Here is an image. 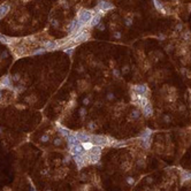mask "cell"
<instances>
[{"label": "cell", "mask_w": 191, "mask_h": 191, "mask_svg": "<svg viewBox=\"0 0 191 191\" xmlns=\"http://www.w3.org/2000/svg\"><path fill=\"white\" fill-rule=\"evenodd\" d=\"M125 182L129 185H134L135 184V178L131 177V176H128V177H125Z\"/></svg>", "instance_id": "603a6c76"}, {"label": "cell", "mask_w": 191, "mask_h": 191, "mask_svg": "<svg viewBox=\"0 0 191 191\" xmlns=\"http://www.w3.org/2000/svg\"><path fill=\"white\" fill-rule=\"evenodd\" d=\"M150 140H151L150 138L142 139V143H140V145H142L144 149H149V147H150V145H151V142H150Z\"/></svg>", "instance_id": "ffe728a7"}, {"label": "cell", "mask_w": 191, "mask_h": 191, "mask_svg": "<svg viewBox=\"0 0 191 191\" xmlns=\"http://www.w3.org/2000/svg\"><path fill=\"white\" fill-rule=\"evenodd\" d=\"M127 72H129V67L128 66L123 67V69H122V74H127Z\"/></svg>", "instance_id": "ab89813d"}, {"label": "cell", "mask_w": 191, "mask_h": 191, "mask_svg": "<svg viewBox=\"0 0 191 191\" xmlns=\"http://www.w3.org/2000/svg\"><path fill=\"white\" fill-rule=\"evenodd\" d=\"M132 24V20L131 19H125V26H130Z\"/></svg>", "instance_id": "e575fe53"}, {"label": "cell", "mask_w": 191, "mask_h": 191, "mask_svg": "<svg viewBox=\"0 0 191 191\" xmlns=\"http://www.w3.org/2000/svg\"><path fill=\"white\" fill-rule=\"evenodd\" d=\"M51 26H52L53 28H58V26H59V21L55 20V19H52V20H51Z\"/></svg>", "instance_id": "4316f807"}, {"label": "cell", "mask_w": 191, "mask_h": 191, "mask_svg": "<svg viewBox=\"0 0 191 191\" xmlns=\"http://www.w3.org/2000/svg\"><path fill=\"white\" fill-rule=\"evenodd\" d=\"M104 13V12H107V10H111V9H113L114 8V5H113L112 2H109V1H105V0H100L98 2V6H97Z\"/></svg>", "instance_id": "277c9868"}, {"label": "cell", "mask_w": 191, "mask_h": 191, "mask_svg": "<svg viewBox=\"0 0 191 191\" xmlns=\"http://www.w3.org/2000/svg\"><path fill=\"white\" fill-rule=\"evenodd\" d=\"M58 130H59V132H60V135L61 136H63V137H68L72 132L69 131L68 129H66V128H63V127H60V125H58Z\"/></svg>", "instance_id": "5bb4252c"}, {"label": "cell", "mask_w": 191, "mask_h": 191, "mask_svg": "<svg viewBox=\"0 0 191 191\" xmlns=\"http://www.w3.org/2000/svg\"><path fill=\"white\" fill-rule=\"evenodd\" d=\"M96 28H98L99 30H105V26H104V24H103L101 22H100V23H99V24L96 26Z\"/></svg>", "instance_id": "f35d334b"}, {"label": "cell", "mask_w": 191, "mask_h": 191, "mask_svg": "<svg viewBox=\"0 0 191 191\" xmlns=\"http://www.w3.org/2000/svg\"><path fill=\"white\" fill-rule=\"evenodd\" d=\"M173 50V45H167L166 46V51H171Z\"/></svg>", "instance_id": "7bdbcfd3"}, {"label": "cell", "mask_w": 191, "mask_h": 191, "mask_svg": "<svg viewBox=\"0 0 191 191\" xmlns=\"http://www.w3.org/2000/svg\"><path fill=\"white\" fill-rule=\"evenodd\" d=\"M9 9H10V7H9V5H7V4L0 5V19H2L4 16H6L7 13L9 12Z\"/></svg>", "instance_id": "8fae6325"}, {"label": "cell", "mask_w": 191, "mask_h": 191, "mask_svg": "<svg viewBox=\"0 0 191 191\" xmlns=\"http://www.w3.org/2000/svg\"><path fill=\"white\" fill-rule=\"evenodd\" d=\"M69 150H70V153H72V155L79 154V153H82V152L84 151L83 147H82V145H81V143L75 144V145H70V146H69Z\"/></svg>", "instance_id": "8992f818"}, {"label": "cell", "mask_w": 191, "mask_h": 191, "mask_svg": "<svg viewBox=\"0 0 191 191\" xmlns=\"http://www.w3.org/2000/svg\"><path fill=\"white\" fill-rule=\"evenodd\" d=\"M65 52L69 55V57H72V52H74V47H67L66 50H65Z\"/></svg>", "instance_id": "83f0119b"}, {"label": "cell", "mask_w": 191, "mask_h": 191, "mask_svg": "<svg viewBox=\"0 0 191 191\" xmlns=\"http://www.w3.org/2000/svg\"><path fill=\"white\" fill-rule=\"evenodd\" d=\"M45 191H52V189H46Z\"/></svg>", "instance_id": "f907efd6"}, {"label": "cell", "mask_w": 191, "mask_h": 191, "mask_svg": "<svg viewBox=\"0 0 191 191\" xmlns=\"http://www.w3.org/2000/svg\"><path fill=\"white\" fill-rule=\"evenodd\" d=\"M20 79H21V75L19 74V72L14 74V75H13V77H12V81H13V82H19Z\"/></svg>", "instance_id": "d4e9b609"}, {"label": "cell", "mask_w": 191, "mask_h": 191, "mask_svg": "<svg viewBox=\"0 0 191 191\" xmlns=\"http://www.w3.org/2000/svg\"><path fill=\"white\" fill-rule=\"evenodd\" d=\"M132 91L137 94H140V96H144L145 93L147 92V86L145 84H138V85H134L132 86Z\"/></svg>", "instance_id": "5b68a950"}, {"label": "cell", "mask_w": 191, "mask_h": 191, "mask_svg": "<svg viewBox=\"0 0 191 191\" xmlns=\"http://www.w3.org/2000/svg\"><path fill=\"white\" fill-rule=\"evenodd\" d=\"M122 37V35H121V32L120 31H116V32H114V38H118V39H120Z\"/></svg>", "instance_id": "d590c367"}, {"label": "cell", "mask_w": 191, "mask_h": 191, "mask_svg": "<svg viewBox=\"0 0 191 191\" xmlns=\"http://www.w3.org/2000/svg\"><path fill=\"white\" fill-rule=\"evenodd\" d=\"M69 162H70V157L66 155V157L63 158V164H69Z\"/></svg>", "instance_id": "74e56055"}, {"label": "cell", "mask_w": 191, "mask_h": 191, "mask_svg": "<svg viewBox=\"0 0 191 191\" xmlns=\"http://www.w3.org/2000/svg\"><path fill=\"white\" fill-rule=\"evenodd\" d=\"M182 29H183V24H182V23H178L177 26H175V30H176V31H182Z\"/></svg>", "instance_id": "4dcf8cb0"}, {"label": "cell", "mask_w": 191, "mask_h": 191, "mask_svg": "<svg viewBox=\"0 0 191 191\" xmlns=\"http://www.w3.org/2000/svg\"><path fill=\"white\" fill-rule=\"evenodd\" d=\"M90 38V32L89 30H82L81 32L74 38V43L75 44H79V43H83V41H86V40Z\"/></svg>", "instance_id": "7a4b0ae2"}, {"label": "cell", "mask_w": 191, "mask_h": 191, "mask_svg": "<svg viewBox=\"0 0 191 191\" xmlns=\"http://www.w3.org/2000/svg\"><path fill=\"white\" fill-rule=\"evenodd\" d=\"M101 15H103L101 13H94V15H93L92 19H91V22H90V26H91V28H94V26H97L99 23H100Z\"/></svg>", "instance_id": "52a82bcc"}, {"label": "cell", "mask_w": 191, "mask_h": 191, "mask_svg": "<svg viewBox=\"0 0 191 191\" xmlns=\"http://www.w3.org/2000/svg\"><path fill=\"white\" fill-rule=\"evenodd\" d=\"M39 142H40V143H47V142H50V136H48L47 134L43 135V136H40Z\"/></svg>", "instance_id": "44dd1931"}, {"label": "cell", "mask_w": 191, "mask_h": 191, "mask_svg": "<svg viewBox=\"0 0 191 191\" xmlns=\"http://www.w3.org/2000/svg\"><path fill=\"white\" fill-rule=\"evenodd\" d=\"M146 182H147V183H153V178H152V177H147Z\"/></svg>", "instance_id": "ee69618b"}, {"label": "cell", "mask_w": 191, "mask_h": 191, "mask_svg": "<svg viewBox=\"0 0 191 191\" xmlns=\"http://www.w3.org/2000/svg\"><path fill=\"white\" fill-rule=\"evenodd\" d=\"M159 38H160V39H165V36H164V35H160Z\"/></svg>", "instance_id": "bcb514c9"}, {"label": "cell", "mask_w": 191, "mask_h": 191, "mask_svg": "<svg viewBox=\"0 0 191 191\" xmlns=\"http://www.w3.org/2000/svg\"><path fill=\"white\" fill-rule=\"evenodd\" d=\"M113 75H114L115 77H120V72H119V69L114 68V70H113Z\"/></svg>", "instance_id": "1f68e13d"}, {"label": "cell", "mask_w": 191, "mask_h": 191, "mask_svg": "<svg viewBox=\"0 0 191 191\" xmlns=\"http://www.w3.org/2000/svg\"><path fill=\"white\" fill-rule=\"evenodd\" d=\"M88 128H89L90 130H94V129H96V123H94V122H89V123H88Z\"/></svg>", "instance_id": "f1b7e54d"}, {"label": "cell", "mask_w": 191, "mask_h": 191, "mask_svg": "<svg viewBox=\"0 0 191 191\" xmlns=\"http://www.w3.org/2000/svg\"><path fill=\"white\" fill-rule=\"evenodd\" d=\"M92 16H93L92 10H89V9H81V10L78 12V14H77V17H76V19H77L78 22H81L82 24L86 26V24H90Z\"/></svg>", "instance_id": "6da1fadb"}, {"label": "cell", "mask_w": 191, "mask_h": 191, "mask_svg": "<svg viewBox=\"0 0 191 191\" xmlns=\"http://www.w3.org/2000/svg\"><path fill=\"white\" fill-rule=\"evenodd\" d=\"M181 178H182V183H184L185 181H190L191 180V173L182 171V173H181Z\"/></svg>", "instance_id": "e0dca14e"}, {"label": "cell", "mask_w": 191, "mask_h": 191, "mask_svg": "<svg viewBox=\"0 0 191 191\" xmlns=\"http://www.w3.org/2000/svg\"><path fill=\"white\" fill-rule=\"evenodd\" d=\"M143 114H144L145 118H150V116H152V114H153V107H152L151 103L146 104V105L143 107Z\"/></svg>", "instance_id": "ba28073f"}, {"label": "cell", "mask_w": 191, "mask_h": 191, "mask_svg": "<svg viewBox=\"0 0 191 191\" xmlns=\"http://www.w3.org/2000/svg\"><path fill=\"white\" fill-rule=\"evenodd\" d=\"M46 51L47 50L45 48V47H39V48H37L36 51H33L31 54H32V55H39V54H44Z\"/></svg>", "instance_id": "d6986e66"}, {"label": "cell", "mask_w": 191, "mask_h": 191, "mask_svg": "<svg viewBox=\"0 0 191 191\" xmlns=\"http://www.w3.org/2000/svg\"><path fill=\"white\" fill-rule=\"evenodd\" d=\"M2 98V91H1V89H0V99Z\"/></svg>", "instance_id": "681fc988"}, {"label": "cell", "mask_w": 191, "mask_h": 191, "mask_svg": "<svg viewBox=\"0 0 191 191\" xmlns=\"http://www.w3.org/2000/svg\"><path fill=\"white\" fill-rule=\"evenodd\" d=\"M2 132H4V129H2V128H1V127H0V135H1V134H2Z\"/></svg>", "instance_id": "c3c4849f"}, {"label": "cell", "mask_w": 191, "mask_h": 191, "mask_svg": "<svg viewBox=\"0 0 191 191\" xmlns=\"http://www.w3.org/2000/svg\"><path fill=\"white\" fill-rule=\"evenodd\" d=\"M24 90V88H22V86H19V88H14V91L15 92H22Z\"/></svg>", "instance_id": "8d00e7d4"}, {"label": "cell", "mask_w": 191, "mask_h": 191, "mask_svg": "<svg viewBox=\"0 0 191 191\" xmlns=\"http://www.w3.org/2000/svg\"><path fill=\"white\" fill-rule=\"evenodd\" d=\"M164 121H165L166 123H169V122H170V116H169V115H167V114L164 115Z\"/></svg>", "instance_id": "836d02e7"}, {"label": "cell", "mask_w": 191, "mask_h": 191, "mask_svg": "<svg viewBox=\"0 0 191 191\" xmlns=\"http://www.w3.org/2000/svg\"><path fill=\"white\" fill-rule=\"evenodd\" d=\"M67 143H68V146H70V145L78 144V143H81V142H79L78 138L76 137L75 134H70V135L67 137Z\"/></svg>", "instance_id": "30bf717a"}, {"label": "cell", "mask_w": 191, "mask_h": 191, "mask_svg": "<svg viewBox=\"0 0 191 191\" xmlns=\"http://www.w3.org/2000/svg\"><path fill=\"white\" fill-rule=\"evenodd\" d=\"M81 145H82V147H83L84 151H89V150H91L93 146H94V144H93L92 142H82Z\"/></svg>", "instance_id": "9a60e30c"}, {"label": "cell", "mask_w": 191, "mask_h": 191, "mask_svg": "<svg viewBox=\"0 0 191 191\" xmlns=\"http://www.w3.org/2000/svg\"><path fill=\"white\" fill-rule=\"evenodd\" d=\"M4 191H12V189L8 188V186H6V188H4Z\"/></svg>", "instance_id": "f6af8a7d"}, {"label": "cell", "mask_w": 191, "mask_h": 191, "mask_svg": "<svg viewBox=\"0 0 191 191\" xmlns=\"http://www.w3.org/2000/svg\"><path fill=\"white\" fill-rule=\"evenodd\" d=\"M76 26H77V19L72 20V22L68 24V26H67V31H68V33H72V32H74V30L76 29Z\"/></svg>", "instance_id": "7c38bea8"}, {"label": "cell", "mask_w": 191, "mask_h": 191, "mask_svg": "<svg viewBox=\"0 0 191 191\" xmlns=\"http://www.w3.org/2000/svg\"><path fill=\"white\" fill-rule=\"evenodd\" d=\"M1 88L8 89V90H14V86H12V77L9 75H6L0 79V89Z\"/></svg>", "instance_id": "3957f363"}, {"label": "cell", "mask_w": 191, "mask_h": 191, "mask_svg": "<svg viewBox=\"0 0 191 191\" xmlns=\"http://www.w3.org/2000/svg\"><path fill=\"white\" fill-rule=\"evenodd\" d=\"M0 41H1V43H4V44H6V45H12L13 39H12V38H9V37H6V36L0 35Z\"/></svg>", "instance_id": "2e32d148"}, {"label": "cell", "mask_w": 191, "mask_h": 191, "mask_svg": "<svg viewBox=\"0 0 191 191\" xmlns=\"http://www.w3.org/2000/svg\"><path fill=\"white\" fill-rule=\"evenodd\" d=\"M79 114H81V116H82V118H84V116H85V114H86V109L84 108V107L79 109Z\"/></svg>", "instance_id": "f546056e"}, {"label": "cell", "mask_w": 191, "mask_h": 191, "mask_svg": "<svg viewBox=\"0 0 191 191\" xmlns=\"http://www.w3.org/2000/svg\"><path fill=\"white\" fill-rule=\"evenodd\" d=\"M107 99H108V100H113V99H114V94H113V93H108V94H107Z\"/></svg>", "instance_id": "60d3db41"}, {"label": "cell", "mask_w": 191, "mask_h": 191, "mask_svg": "<svg viewBox=\"0 0 191 191\" xmlns=\"http://www.w3.org/2000/svg\"><path fill=\"white\" fill-rule=\"evenodd\" d=\"M83 104H84V105H89V104H90V98L84 99V100H83Z\"/></svg>", "instance_id": "b9f144b4"}, {"label": "cell", "mask_w": 191, "mask_h": 191, "mask_svg": "<svg viewBox=\"0 0 191 191\" xmlns=\"http://www.w3.org/2000/svg\"><path fill=\"white\" fill-rule=\"evenodd\" d=\"M153 2H154V6L157 8V10L161 12L162 14H166V9L164 8V5H162V2L160 0H153Z\"/></svg>", "instance_id": "4fadbf2b"}, {"label": "cell", "mask_w": 191, "mask_h": 191, "mask_svg": "<svg viewBox=\"0 0 191 191\" xmlns=\"http://www.w3.org/2000/svg\"><path fill=\"white\" fill-rule=\"evenodd\" d=\"M139 115H140V112L136 109V111H134V112L131 113V119H132V120L138 119V118H139Z\"/></svg>", "instance_id": "7402d4cb"}, {"label": "cell", "mask_w": 191, "mask_h": 191, "mask_svg": "<svg viewBox=\"0 0 191 191\" xmlns=\"http://www.w3.org/2000/svg\"><path fill=\"white\" fill-rule=\"evenodd\" d=\"M184 37H185V38H189V37H190V33H185Z\"/></svg>", "instance_id": "7dc6e473"}, {"label": "cell", "mask_w": 191, "mask_h": 191, "mask_svg": "<svg viewBox=\"0 0 191 191\" xmlns=\"http://www.w3.org/2000/svg\"><path fill=\"white\" fill-rule=\"evenodd\" d=\"M151 135H152V131L150 130V129H146L142 135H140V138L142 139H146V138H150L151 137Z\"/></svg>", "instance_id": "ac0fdd59"}, {"label": "cell", "mask_w": 191, "mask_h": 191, "mask_svg": "<svg viewBox=\"0 0 191 191\" xmlns=\"http://www.w3.org/2000/svg\"><path fill=\"white\" fill-rule=\"evenodd\" d=\"M7 57H8V52H7V51H4V52H1V54H0V58H1V59H5Z\"/></svg>", "instance_id": "d6a6232c"}, {"label": "cell", "mask_w": 191, "mask_h": 191, "mask_svg": "<svg viewBox=\"0 0 191 191\" xmlns=\"http://www.w3.org/2000/svg\"><path fill=\"white\" fill-rule=\"evenodd\" d=\"M43 47H45L46 50H55L58 47V43L55 40H47L43 44Z\"/></svg>", "instance_id": "9c48e42d"}, {"label": "cell", "mask_w": 191, "mask_h": 191, "mask_svg": "<svg viewBox=\"0 0 191 191\" xmlns=\"http://www.w3.org/2000/svg\"><path fill=\"white\" fill-rule=\"evenodd\" d=\"M53 145L54 146H61L62 145V138H55L53 140Z\"/></svg>", "instance_id": "cb8c5ba5"}, {"label": "cell", "mask_w": 191, "mask_h": 191, "mask_svg": "<svg viewBox=\"0 0 191 191\" xmlns=\"http://www.w3.org/2000/svg\"><path fill=\"white\" fill-rule=\"evenodd\" d=\"M122 168H123V170L124 171H128L129 169H130V162H129V161H125L124 164L122 165Z\"/></svg>", "instance_id": "484cf974"}]
</instances>
